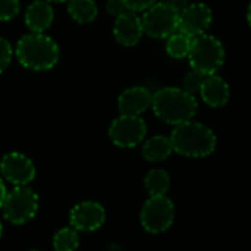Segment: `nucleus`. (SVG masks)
I'll return each mask as SVG.
<instances>
[{"label":"nucleus","instance_id":"nucleus-1","mask_svg":"<svg viewBox=\"0 0 251 251\" xmlns=\"http://www.w3.org/2000/svg\"><path fill=\"white\" fill-rule=\"evenodd\" d=\"M151 107L154 115L168 125H179L191 121L197 112V100L182 88L165 87L153 94Z\"/></svg>","mask_w":251,"mask_h":251},{"label":"nucleus","instance_id":"nucleus-23","mask_svg":"<svg viewBox=\"0 0 251 251\" xmlns=\"http://www.w3.org/2000/svg\"><path fill=\"white\" fill-rule=\"evenodd\" d=\"M10 60H12V46L6 38L0 37V74L9 66Z\"/></svg>","mask_w":251,"mask_h":251},{"label":"nucleus","instance_id":"nucleus-12","mask_svg":"<svg viewBox=\"0 0 251 251\" xmlns=\"http://www.w3.org/2000/svg\"><path fill=\"white\" fill-rule=\"evenodd\" d=\"M144 31L141 18L135 12H125L116 18L113 24V35L115 40L124 47H134L141 40Z\"/></svg>","mask_w":251,"mask_h":251},{"label":"nucleus","instance_id":"nucleus-8","mask_svg":"<svg viewBox=\"0 0 251 251\" xmlns=\"http://www.w3.org/2000/svg\"><path fill=\"white\" fill-rule=\"evenodd\" d=\"M147 125L140 116L121 115L116 118L109 128V137L112 143L122 149H132L141 144L146 138Z\"/></svg>","mask_w":251,"mask_h":251},{"label":"nucleus","instance_id":"nucleus-6","mask_svg":"<svg viewBox=\"0 0 251 251\" xmlns=\"http://www.w3.org/2000/svg\"><path fill=\"white\" fill-rule=\"evenodd\" d=\"M143 31L151 38H168L179 28V13L171 6V3H154L149 7L143 18Z\"/></svg>","mask_w":251,"mask_h":251},{"label":"nucleus","instance_id":"nucleus-30","mask_svg":"<svg viewBox=\"0 0 251 251\" xmlns=\"http://www.w3.org/2000/svg\"><path fill=\"white\" fill-rule=\"evenodd\" d=\"M1 235H3V225H1V222H0V238H1Z\"/></svg>","mask_w":251,"mask_h":251},{"label":"nucleus","instance_id":"nucleus-18","mask_svg":"<svg viewBox=\"0 0 251 251\" xmlns=\"http://www.w3.org/2000/svg\"><path fill=\"white\" fill-rule=\"evenodd\" d=\"M144 187L150 197L166 196L171 188V176L163 169H151L144 178Z\"/></svg>","mask_w":251,"mask_h":251},{"label":"nucleus","instance_id":"nucleus-7","mask_svg":"<svg viewBox=\"0 0 251 251\" xmlns=\"http://www.w3.org/2000/svg\"><path fill=\"white\" fill-rule=\"evenodd\" d=\"M175 219V206L166 196L150 197L140 213L143 228L150 234H162L168 231Z\"/></svg>","mask_w":251,"mask_h":251},{"label":"nucleus","instance_id":"nucleus-27","mask_svg":"<svg viewBox=\"0 0 251 251\" xmlns=\"http://www.w3.org/2000/svg\"><path fill=\"white\" fill-rule=\"evenodd\" d=\"M6 194H7V191H6L4 182H3V179L0 178V209H1V206H3V201H4V199H6Z\"/></svg>","mask_w":251,"mask_h":251},{"label":"nucleus","instance_id":"nucleus-2","mask_svg":"<svg viewBox=\"0 0 251 251\" xmlns=\"http://www.w3.org/2000/svg\"><path fill=\"white\" fill-rule=\"evenodd\" d=\"M169 138L174 151L185 157H207L216 149V135L213 131L194 121L176 125Z\"/></svg>","mask_w":251,"mask_h":251},{"label":"nucleus","instance_id":"nucleus-22","mask_svg":"<svg viewBox=\"0 0 251 251\" xmlns=\"http://www.w3.org/2000/svg\"><path fill=\"white\" fill-rule=\"evenodd\" d=\"M19 0H0V22L13 19L19 13Z\"/></svg>","mask_w":251,"mask_h":251},{"label":"nucleus","instance_id":"nucleus-21","mask_svg":"<svg viewBox=\"0 0 251 251\" xmlns=\"http://www.w3.org/2000/svg\"><path fill=\"white\" fill-rule=\"evenodd\" d=\"M204 78H206L204 75H201L200 72L193 69L191 72H188L184 76V79H182V90L187 91L191 96H194L196 93H200Z\"/></svg>","mask_w":251,"mask_h":251},{"label":"nucleus","instance_id":"nucleus-29","mask_svg":"<svg viewBox=\"0 0 251 251\" xmlns=\"http://www.w3.org/2000/svg\"><path fill=\"white\" fill-rule=\"evenodd\" d=\"M247 22H249V25H250L251 28V3L250 6H249V9H247Z\"/></svg>","mask_w":251,"mask_h":251},{"label":"nucleus","instance_id":"nucleus-15","mask_svg":"<svg viewBox=\"0 0 251 251\" xmlns=\"http://www.w3.org/2000/svg\"><path fill=\"white\" fill-rule=\"evenodd\" d=\"M200 96L210 107H222L228 103L231 91L226 81L218 75H209L204 78Z\"/></svg>","mask_w":251,"mask_h":251},{"label":"nucleus","instance_id":"nucleus-24","mask_svg":"<svg viewBox=\"0 0 251 251\" xmlns=\"http://www.w3.org/2000/svg\"><path fill=\"white\" fill-rule=\"evenodd\" d=\"M106 12L115 18L121 16L122 13L128 12V7L124 0H107L106 1Z\"/></svg>","mask_w":251,"mask_h":251},{"label":"nucleus","instance_id":"nucleus-5","mask_svg":"<svg viewBox=\"0 0 251 251\" xmlns=\"http://www.w3.org/2000/svg\"><path fill=\"white\" fill-rule=\"evenodd\" d=\"M38 204L40 199L32 188L28 185L15 187L6 194L1 210L7 222L13 225H24L37 215Z\"/></svg>","mask_w":251,"mask_h":251},{"label":"nucleus","instance_id":"nucleus-31","mask_svg":"<svg viewBox=\"0 0 251 251\" xmlns=\"http://www.w3.org/2000/svg\"><path fill=\"white\" fill-rule=\"evenodd\" d=\"M46 1H68V0H46Z\"/></svg>","mask_w":251,"mask_h":251},{"label":"nucleus","instance_id":"nucleus-26","mask_svg":"<svg viewBox=\"0 0 251 251\" xmlns=\"http://www.w3.org/2000/svg\"><path fill=\"white\" fill-rule=\"evenodd\" d=\"M171 6L181 15L187 7H188V0H171Z\"/></svg>","mask_w":251,"mask_h":251},{"label":"nucleus","instance_id":"nucleus-19","mask_svg":"<svg viewBox=\"0 0 251 251\" xmlns=\"http://www.w3.org/2000/svg\"><path fill=\"white\" fill-rule=\"evenodd\" d=\"M193 46V38L176 31L171 37H168L166 41V53L174 59H184L188 57Z\"/></svg>","mask_w":251,"mask_h":251},{"label":"nucleus","instance_id":"nucleus-4","mask_svg":"<svg viewBox=\"0 0 251 251\" xmlns=\"http://www.w3.org/2000/svg\"><path fill=\"white\" fill-rule=\"evenodd\" d=\"M188 59L194 71L204 76L215 75L224 65L225 49L216 37L203 34L193 40Z\"/></svg>","mask_w":251,"mask_h":251},{"label":"nucleus","instance_id":"nucleus-16","mask_svg":"<svg viewBox=\"0 0 251 251\" xmlns=\"http://www.w3.org/2000/svg\"><path fill=\"white\" fill-rule=\"evenodd\" d=\"M174 149H172V143L171 138L165 137V135H154L151 138H149L141 149L143 157L147 162H162L166 160L171 154H172Z\"/></svg>","mask_w":251,"mask_h":251},{"label":"nucleus","instance_id":"nucleus-9","mask_svg":"<svg viewBox=\"0 0 251 251\" xmlns=\"http://www.w3.org/2000/svg\"><path fill=\"white\" fill-rule=\"evenodd\" d=\"M0 174L15 187H25L34 181L37 169L29 157L22 153L12 151L1 157Z\"/></svg>","mask_w":251,"mask_h":251},{"label":"nucleus","instance_id":"nucleus-20","mask_svg":"<svg viewBox=\"0 0 251 251\" xmlns=\"http://www.w3.org/2000/svg\"><path fill=\"white\" fill-rule=\"evenodd\" d=\"M79 247V234L75 228L66 226L53 237V249L56 251H75Z\"/></svg>","mask_w":251,"mask_h":251},{"label":"nucleus","instance_id":"nucleus-3","mask_svg":"<svg viewBox=\"0 0 251 251\" xmlns=\"http://www.w3.org/2000/svg\"><path fill=\"white\" fill-rule=\"evenodd\" d=\"M15 53L19 63L31 71H49L59 60V46L46 34L24 35L18 41Z\"/></svg>","mask_w":251,"mask_h":251},{"label":"nucleus","instance_id":"nucleus-32","mask_svg":"<svg viewBox=\"0 0 251 251\" xmlns=\"http://www.w3.org/2000/svg\"><path fill=\"white\" fill-rule=\"evenodd\" d=\"M31 251H40V250H31Z\"/></svg>","mask_w":251,"mask_h":251},{"label":"nucleus","instance_id":"nucleus-14","mask_svg":"<svg viewBox=\"0 0 251 251\" xmlns=\"http://www.w3.org/2000/svg\"><path fill=\"white\" fill-rule=\"evenodd\" d=\"M53 19L54 12L46 0H35L25 10V25L31 32L43 34L47 28H50Z\"/></svg>","mask_w":251,"mask_h":251},{"label":"nucleus","instance_id":"nucleus-28","mask_svg":"<svg viewBox=\"0 0 251 251\" xmlns=\"http://www.w3.org/2000/svg\"><path fill=\"white\" fill-rule=\"evenodd\" d=\"M106 251H124V249L121 246H118V244H109Z\"/></svg>","mask_w":251,"mask_h":251},{"label":"nucleus","instance_id":"nucleus-11","mask_svg":"<svg viewBox=\"0 0 251 251\" xmlns=\"http://www.w3.org/2000/svg\"><path fill=\"white\" fill-rule=\"evenodd\" d=\"M212 10L204 3H193L179 15L178 31L191 37L193 40L206 34L212 24Z\"/></svg>","mask_w":251,"mask_h":251},{"label":"nucleus","instance_id":"nucleus-25","mask_svg":"<svg viewBox=\"0 0 251 251\" xmlns=\"http://www.w3.org/2000/svg\"><path fill=\"white\" fill-rule=\"evenodd\" d=\"M128 10L131 12H146L149 7H151L154 3H157V0H124Z\"/></svg>","mask_w":251,"mask_h":251},{"label":"nucleus","instance_id":"nucleus-17","mask_svg":"<svg viewBox=\"0 0 251 251\" xmlns=\"http://www.w3.org/2000/svg\"><path fill=\"white\" fill-rule=\"evenodd\" d=\"M68 13L78 24H90L97 18L99 9L94 0H68Z\"/></svg>","mask_w":251,"mask_h":251},{"label":"nucleus","instance_id":"nucleus-13","mask_svg":"<svg viewBox=\"0 0 251 251\" xmlns=\"http://www.w3.org/2000/svg\"><path fill=\"white\" fill-rule=\"evenodd\" d=\"M153 94L146 87H131L121 93L118 99V109L121 115L140 116L151 107Z\"/></svg>","mask_w":251,"mask_h":251},{"label":"nucleus","instance_id":"nucleus-10","mask_svg":"<svg viewBox=\"0 0 251 251\" xmlns=\"http://www.w3.org/2000/svg\"><path fill=\"white\" fill-rule=\"evenodd\" d=\"M106 221V210L97 201H82L74 206L69 213L71 226L78 232H93L103 226Z\"/></svg>","mask_w":251,"mask_h":251}]
</instances>
